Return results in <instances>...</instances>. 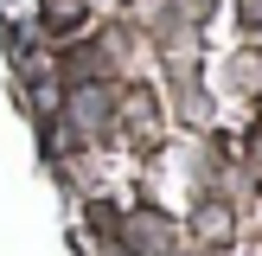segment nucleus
<instances>
[{"mask_svg": "<svg viewBox=\"0 0 262 256\" xmlns=\"http://www.w3.org/2000/svg\"><path fill=\"white\" fill-rule=\"evenodd\" d=\"M128 250L160 256V218H135V230H128Z\"/></svg>", "mask_w": 262, "mask_h": 256, "instance_id": "nucleus-1", "label": "nucleus"}]
</instances>
